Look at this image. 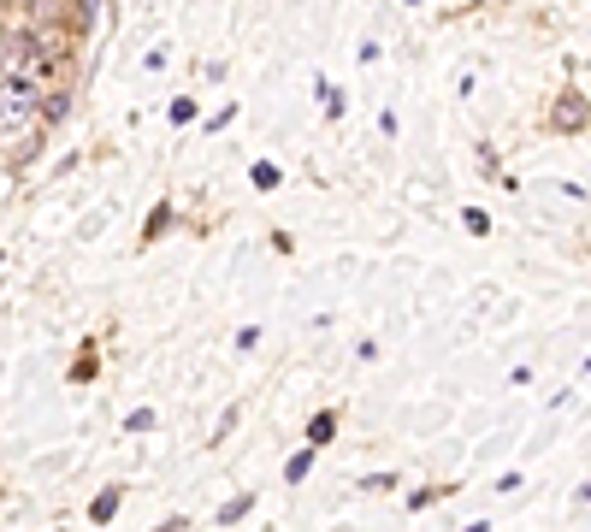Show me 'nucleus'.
<instances>
[{
    "instance_id": "nucleus-1",
    "label": "nucleus",
    "mask_w": 591,
    "mask_h": 532,
    "mask_svg": "<svg viewBox=\"0 0 591 532\" xmlns=\"http://www.w3.org/2000/svg\"><path fill=\"white\" fill-rule=\"evenodd\" d=\"M54 60H60V54H54L36 30H12V36H0V77H12V83H42Z\"/></svg>"
},
{
    "instance_id": "nucleus-2",
    "label": "nucleus",
    "mask_w": 591,
    "mask_h": 532,
    "mask_svg": "<svg viewBox=\"0 0 591 532\" xmlns=\"http://www.w3.org/2000/svg\"><path fill=\"white\" fill-rule=\"evenodd\" d=\"M36 113H42V89H36V83L0 77V131H24Z\"/></svg>"
},
{
    "instance_id": "nucleus-3",
    "label": "nucleus",
    "mask_w": 591,
    "mask_h": 532,
    "mask_svg": "<svg viewBox=\"0 0 591 532\" xmlns=\"http://www.w3.org/2000/svg\"><path fill=\"white\" fill-rule=\"evenodd\" d=\"M586 125H591V101L580 95V89H562V101L550 107V131L574 136V131H586Z\"/></svg>"
},
{
    "instance_id": "nucleus-4",
    "label": "nucleus",
    "mask_w": 591,
    "mask_h": 532,
    "mask_svg": "<svg viewBox=\"0 0 591 532\" xmlns=\"http://www.w3.org/2000/svg\"><path fill=\"white\" fill-rule=\"evenodd\" d=\"M331 438H337V414H331V408H320V414L308 420V444H314V450H326Z\"/></svg>"
},
{
    "instance_id": "nucleus-5",
    "label": "nucleus",
    "mask_w": 591,
    "mask_h": 532,
    "mask_svg": "<svg viewBox=\"0 0 591 532\" xmlns=\"http://www.w3.org/2000/svg\"><path fill=\"white\" fill-rule=\"evenodd\" d=\"M113 515H119V485H107V491H101V497L89 503V521H95V527H107Z\"/></svg>"
},
{
    "instance_id": "nucleus-6",
    "label": "nucleus",
    "mask_w": 591,
    "mask_h": 532,
    "mask_svg": "<svg viewBox=\"0 0 591 532\" xmlns=\"http://www.w3.org/2000/svg\"><path fill=\"white\" fill-rule=\"evenodd\" d=\"M308 473H314V444H308V450H296V456L284 462V479H290V485H302Z\"/></svg>"
},
{
    "instance_id": "nucleus-7",
    "label": "nucleus",
    "mask_w": 591,
    "mask_h": 532,
    "mask_svg": "<svg viewBox=\"0 0 591 532\" xmlns=\"http://www.w3.org/2000/svg\"><path fill=\"white\" fill-rule=\"evenodd\" d=\"M249 509H255V497H249V491H243V497H231V503L219 509V527H237V521H243Z\"/></svg>"
},
{
    "instance_id": "nucleus-8",
    "label": "nucleus",
    "mask_w": 591,
    "mask_h": 532,
    "mask_svg": "<svg viewBox=\"0 0 591 532\" xmlns=\"http://www.w3.org/2000/svg\"><path fill=\"white\" fill-rule=\"evenodd\" d=\"M66 107H71V95H66V89L42 95V119H48V125H60V119H66Z\"/></svg>"
},
{
    "instance_id": "nucleus-9",
    "label": "nucleus",
    "mask_w": 591,
    "mask_h": 532,
    "mask_svg": "<svg viewBox=\"0 0 591 532\" xmlns=\"http://www.w3.org/2000/svg\"><path fill=\"white\" fill-rule=\"evenodd\" d=\"M461 225H467V237H491V213H479V207H467Z\"/></svg>"
},
{
    "instance_id": "nucleus-10",
    "label": "nucleus",
    "mask_w": 591,
    "mask_h": 532,
    "mask_svg": "<svg viewBox=\"0 0 591 532\" xmlns=\"http://www.w3.org/2000/svg\"><path fill=\"white\" fill-rule=\"evenodd\" d=\"M249 178H255V190H278V166H266V160L249 166Z\"/></svg>"
},
{
    "instance_id": "nucleus-11",
    "label": "nucleus",
    "mask_w": 591,
    "mask_h": 532,
    "mask_svg": "<svg viewBox=\"0 0 591 532\" xmlns=\"http://www.w3.org/2000/svg\"><path fill=\"white\" fill-rule=\"evenodd\" d=\"M125 432H154V408H136L131 420H125Z\"/></svg>"
},
{
    "instance_id": "nucleus-12",
    "label": "nucleus",
    "mask_w": 591,
    "mask_h": 532,
    "mask_svg": "<svg viewBox=\"0 0 591 532\" xmlns=\"http://www.w3.org/2000/svg\"><path fill=\"white\" fill-rule=\"evenodd\" d=\"M166 225H172V207H154V213H148V237H160Z\"/></svg>"
},
{
    "instance_id": "nucleus-13",
    "label": "nucleus",
    "mask_w": 591,
    "mask_h": 532,
    "mask_svg": "<svg viewBox=\"0 0 591 532\" xmlns=\"http://www.w3.org/2000/svg\"><path fill=\"white\" fill-rule=\"evenodd\" d=\"M320 95H326V113H331V119H337V113H343V95H337L331 83H320Z\"/></svg>"
},
{
    "instance_id": "nucleus-14",
    "label": "nucleus",
    "mask_w": 591,
    "mask_h": 532,
    "mask_svg": "<svg viewBox=\"0 0 591 532\" xmlns=\"http://www.w3.org/2000/svg\"><path fill=\"white\" fill-rule=\"evenodd\" d=\"M95 12H101V0H83V24H89V18H95Z\"/></svg>"
},
{
    "instance_id": "nucleus-15",
    "label": "nucleus",
    "mask_w": 591,
    "mask_h": 532,
    "mask_svg": "<svg viewBox=\"0 0 591 532\" xmlns=\"http://www.w3.org/2000/svg\"><path fill=\"white\" fill-rule=\"evenodd\" d=\"M580 503H591V485H580Z\"/></svg>"
}]
</instances>
